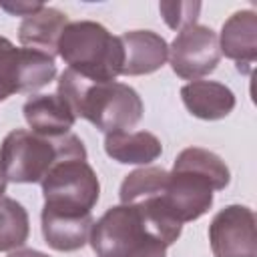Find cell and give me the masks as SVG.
<instances>
[{"instance_id": "cell-1", "label": "cell", "mask_w": 257, "mask_h": 257, "mask_svg": "<svg viewBox=\"0 0 257 257\" xmlns=\"http://www.w3.org/2000/svg\"><path fill=\"white\" fill-rule=\"evenodd\" d=\"M229 181V167L219 155L187 147L177 155L161 191L147 199H155L171 219L183 225L203 217L213 205V193L223 191Z\"/></svg>"}, {"instance_id": "cell-2", "label": "cell", "mask_w": 257, "mask_h": 257, "mask_svg": "<svg viewBox=\"0 0 257 257\" xmlns=\"http://www.w3.org/2000/svg\"><path fill=\"white\" fill-rule=\"evenodd\" d=\"M76 118H84L104 135L135 128L145 112L139 92L116 80H90L66 68L56 92Z\"/></svg>"}, {"instance_id": "cell-3", "label": "cell", "mask_w": 257, "mask_h": 257, "mask_svg": "<svg viewBox=\"0 0 257 257\" xmlns=\"http://www.w3.org/2000/svg\"><path fill=\"white\" fill-rule=\"evenodd\" d=\"M70 157L86 159L84 143L76 135L44 137L14 128L0 145V171L12 183H40L58 161Z\"/></svg>"}, {"instance_id": "cell-4", "label": "cell", "mask_w": 257, "mask_h": 257, "mask_svg": "<svg viewBox=\"0 0 257 257\" xmlns=\"http://www.w3.org/2000/svg\"><path fill=\"white\" fill-rule=\"evenodd\" d=\"M90 247L96 257H167V245L137 205H116L92 223Z\"/></svg>"}, {"instance_id": "cell-5", "label": "cell", "mask_w": 257, "mask_h": 257, "mask_svg": "<svg viewBox=\"0 0 257 257\" xmlns=\"http://www.w3.org/2000/svg\"><path fill=\"white\" fill-rule=\"evenodd\" d=\"M58 56L80 76L104 82L120 74L124 60L120 38L92 20L68 22L58 40Z\"/></svg>"}, {"instance_id": "cell-6", "label": "cell", "mask_w": 257, "mask_h": 257, "mask_svg": "<svg viewBox=\"0 0 257 257\" xmlns=\"http://www.w3.org/2000/svg\"><path fill=\"white\" fill-rule=\"evenodd\" d=\"M46 211L62 215H92L100 197V183L86 159L58 161L40 181Z\"/></svg>"}, {"instance_id": "cell-7", "label": "cell", "mask_w": 257, "mask_h": 257, "mask_svg": "<svg viewBox=\"0 0 257 257\" xmlns=\"http://www.w3.org/2000/svg\"><path fill=\"white\" fill-rule=\"evenodd\" d=\"M56 76L54 58L32 50L16 48L6 36H0V100L18 92H34Z\"/></svg>"}, {"instance_id": "cell-8", "label": "cell", "mask_w": 257, "mask_h": 257, "mask_svg": "<svg viewBox=\"0 0 257 257\" xmlns=\"http://www.w3.org/2000/svg\"><path fill=\"white\" fill-rule=\"evenodd\" d=\"M169 60L173 72L185 80H199L211 74L221 60L217 32L203 24H191L179 30L169 46Z\"/></svg>"}, {"instance_id": "cell-9", "label": "cell", "mask_w": 257, "mask_h": 257, "mask_svg": "<svg viewBox=\"0 0 257 257\" xmlns=\"http://www.w3.org/2000/svg\"><path fill=\"white\" fill-rule=\"evenodd\" d=\"M209 241L215 257H257L255 213L245 205L221 209L209 225Z\"/></svg>"}, {"instance_id": "cell-10", "label": "cell", "mask_w": 257, "mask_h": 257, "mask_svg": "<svg viewBox=\"0 0 257 257\" xmlns=\"http://www.w3.org/2000/svg\"><path fill=\"white\" fill-rule=\"evenodd\" d=\"M124 60L120 74L124 76H141L159 70L169 58L167 40L153 30H131L120 36Z\"/></svg>"}, {"instance_id": "cell-11", "label": "cell", "mask_w": 257, "mask_h": 257, "mask_svg": "<svg viewBox=\"0 0 257 257\" xmlns=\"http://www.w3.org/2000/svg\"><path fill=\"white\" fill-rule=\"evenodd\" d=\"M221 54L237 62L241 72H249L257 58V14L253 10H239L231 14L219 36Z\"/></svg>"}, {"instance_id": "cell-12", "label": "cell", "mask_w": 257, "mask_h": 257, "mask_svg": "<svg viewBox=\"0 0 257 257\" xmlns=\"http://www.w3.org/2000/svg\"><path fill=\"white\" fill-rule=\"evenodd\" d=\"M24 118L32 133L44 137L68 135L76 116L58 94H32L22 106Z\"/></svg>"}, {"instance_id": "cell-13", "label": "cell", "mask_w": 257, "mask_h": 257, "mask_svg": "<svg viewBox=\"0 0 257 257\" xmlns=\"http://www.w3.org/2000/svg\"><path fill=\"white\" fill-rule=\"evenodd\" d=\"M68 26V16L52 6H42L38 12L26 16L18 26V40L24 48L44 52L54 58L58 54V40Z\"/></svg>"}, {"instance_id": "cell-14", "label": "cell", "mask_w": 257, "mask_h": 257, "mask_svg": "<svg viewBox=\"0 0 257 257\" xmlns=\"http://www.w3.org/2000/svg\"><path fill=\"white\" fill-rule=\"evenodd\" d=\"M181 98L187 110L203 120L225 118L235 108L233 90L217 80H191L181 88Z\"/></svg>"}, {"instance_id": "cell-15", "label": "cell", "mask_w": 257, "mask_h": 257, "mask_svg": "<svg viewBox=\"0 0 257 257\" xmlns=\"http://www.w3.org/2000/svg\"><path fill=\"white\" fill-rule=\"evenodd\" d=\"M42 237L54 251H76L86 245L92 229V215H62L42 209Z\"/></svg>"}, {"instance_id": "cell-16", "label": "cell", "mask_w": 257, "mask_h": 257, "mask_svg": "<svg viewBox=\"0 0 257 257\" xmlns=\"http://www.w3.org/2000/svg\"><path fill=\"white\" fill-rule=\"evenodd\" d=\"M104 153L120 165H149L163 155V145L149 131H122L104 137Z\"/></svg>"}, {"instance_id": "cell-17", "label": "cell", "mask_w": 257, "mask_h": 257, "mask_svg": "<svg viewBox=\"0 0 257 257\" xmlns=\"http://www.w3.org/2000/svg\"><path fill=\"white\" fill-rule=\"evenodd\" d=\"M28 235L30 221L26 209L10 197H0V251L20 249Z\"/></svg>"}, {"instance_id": "cell-18", "label": "cell", "mask_w": 257, "mask_h": 257, "mask_svg": "<svg viewBox=\"0 0 257 257\" xmlns=\"http://www.w3.org/2000/svg\"><path fill=\"white\" fill-rule=\"evenodd\" d=\"M167 173L169 171H165L163 167H141V169H135L120 183V191H118L120 203L122 205L137 203L141 199H147V197L159 193L161 187L165 185Z\"/></svg>"}, {"instance_id": "cell-19", "label": "cell", "mask_w": 257, "mask_h": 257, "mask_svg": "<svg viewBox=\"0 0 257 257\" xmlns=\"http://www.w3.org/2000/svg\"><path fill=\"white\" fill-rule=\"evenodd\" d=\"M159 10L163 14V20L167 22L169 28L173 30H183L191 24H197L199 12H201V2H161Z\"/></svg>"}, {"instance_id": "cell-20", "label": "cell", "mask_w": 257, "mask_h": 257, "mask_svg": "<svg viewBox=\"0 0 257 257\" xmlns=\"http://www.w3.org/2000/svg\"><path fill=\"white\" fill-rule=\"evenodd\" d=\"M44 4L42 2H30V0H16V2H0V8L6 10L12 16H30L34 12H38Z\"/></svg>"}, {"instance_id": "cell-21", "label": "cell", "mask_w": 257, "mask_h": 257, "mask_svg": "<svg viewBox=\"0 0 257 257\" xmlns=\"http://www.w3.org/2000/svg\"><path fill=\"white\" fill-rule=\"evenodd\" d=\"M8 257H48V255L42 251H36V249H16Z\"/></svg>"}, {"instance_id": "cell-22", "label": "cell", "mask_w": 257, "mask_h": 257, "mask_svg": "<svg viewBox=\"0 0 257 257\" xmlns=\"http://www.w3.org/2000/svg\"><path fill=\"white\" fill-rule=\"evenodd\" d=\"M6 179H4V175H2V171H0V197H4V191H6Z\"/></svg>"}]
</instances>
